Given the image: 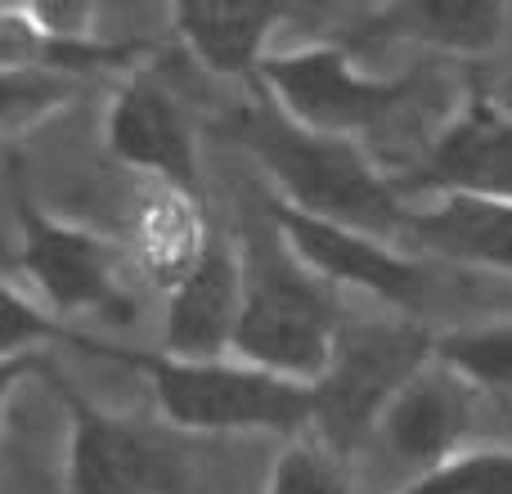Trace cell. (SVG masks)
<instances>
[{
	"label": "cell",
	"mask_w": 512,
	"mask_h": 494,
	"mask_svg": "<svg viewBox=\"0 0 512 494\" xmlns=\"http://www.w3.org/2000/svg\"><path fill=\"white\" fill-rule=\"evenodd\" d=\"M104 140L117 162L153 176V185L198 194V144L189 131V117L153 81L117 86L104 117Z\"/></svg>",
	"instance_id": "9"
},
{
	"label": "cell",
	"mask_w": 512,
	"mask_h": 494,
	"mask_svg": "<svg viewBox=\"0 0 512 494\" xmlns=\"http://www.w3.org/2000/svg\"><path fill=\"white\" fill-rule=\"evenodd\" d=\"M243 256L212 234V247L180 288L167 292V319H162V355L176 360H230L234 333L243 315Z\"/></svg>",
	"instance_id": "10"
},
{
	"label": "cell",
	"mask_w": 512,
	"mask_h": 494,
	"mask_svg": "<svg viewBox=\"0 0 512 494\" xmlns=\"http://www.w3.org/2000/svg\"><path fill=\"white\" fill-rule=\"evenodd\" d=\"M131 369L153 382L167 427L198 436L283 432L297 436L315 423V387L274 378L243 360H176V355L117 351Z\"/></svg>",
	"instance_id": "2"
},
{
	"label": "cell",
	"mask_w": 512,
	"mask_h": 494,
	"mask_svg": "<svg viewBox=\"0 0 512 494\" xmlns=\"http://www.w3.org/2000/svg\"><path fill=\"white\" fill-rule=\"evenodd\" d=\"M423 180L432 194L512 203V113H504L495 99H468L436 135Z\"/></svg>",
	"instance_id": "11"
},
{
	"label": "cell",
	"mask_w": 512,
	"mask_h": 494,
	"mask_svg": "<svg viewBox=\"0 0 512 494\" xmlns=\"http://www.w3.org/2000/svg\"><path fill=\"white\" fill-rule=\"evenodd\" d=\"M77 77L63 72H0V135L36 131L72 104Z\"/></svg>",
	"instance_id": "19"
},
{
	"label": "cell",
	"mask_w": 512,
	"mask_h": 494,
	"mask_svg": "<svg viewBox=\"0 0 512 494\" xmlns=\"http://www.w3.org/2000/svg\"><path fill=\"white\" fill-rule=\"evenodd\" d=\"M243 149L270 176L274 198L319 221H337L364 230L373 239L396 243L405 234L409 207L396 185L364 158L355 140H328L283 122L279 113H256L243 122Z\"/></svg>",
	"instance_id": "1"
},
{
	"label": "cell",
	"mask_w": 512,
	"mask_h": 494,
	"mask_svg": "<svg viewBox=\"0 0 512 494\" xmlns=\"http://www.w3.org/2000/svg\"><path fill=\"white\" fill-rule=\"evenodd\" d=\"M68 405V486L72 494H185V454L176 436L90 405L72 382L50 373Z\"/></svg>",
	"instance_id": "6"
},
{
	"label": "cell",
	"mask_w": 512,
	"mask_h": 494,
	"mask_svg": "<svg viewBox=\"0 0 512 494\" xmlns=\"http://www.w3.org/2000/svg\"><path fill=\"white\" fill-rule=\"evenodd\" d=\"M283 23L274 5H171V27L216 77H256L270 59V36Z\"/></svg>",
	"instance_id": "15"
},
{
	"label": "cell",
	"mask_w": 512,
	"mask_h": 494,
	"mask_svg": "<svg viewBox=\"0 0 512 494\" xmlns=\"http://www.w3.org/2000/svg\"><path fill=\"white\" fill-rule=\"evenodd\" d=\"M243 315L234 333V360L256 364L274 378L319 387L337 355V306L319 279H310L292 256H243Z\"/></svg>",
	"instance_id": "3"
},
{
	"label": "cell",
	"mask_w": 512,
	"mask_h": 494,
	"mask_svg": "<svg viewBox=\"0 0 512 494\" xmlns=\"http://www.w3.org/2000/svg\"><path fill=\"white\" fill-rule=\"evenodd\" d=\"M468 409H472V387L454 378L445 364H427L382 414L378 436L396 459L414 463L418 477L441 468L445 459L459 454V441L468 432Z\"/></svg>",
	"instance_id": "12"
},
{
	"label": "cell",
	"mask_w": 512,
	"mask_h": 494,
	"mask_svg": "<svg viewBox=\"0 0 512 494\" xmlns=\"http://www.w3.org/2000/svg\"><path fill=\"white\" fill-rule=\"evenodd\" d=\"M207 247H212V230L203 221L198 194L153 185L140 198V207L131 216V256L149 283H158L167 292L180 288L198 270Z\"/></svg>",
	"instance_id": "14"
},
{
	"label": "cell",
	"mask_w": 512,
	"mask_h": 494,
	"mask_svg": "<svg viewBox=\"0 0 512 494\" xmlns=\"http://www.w3.org/2000/svg\"><path fill=\"white\" fill-rule=\"evenodd\" d=\"M387 18L427 45L454 54H486L504 36L508 9L495 0H414V5L391 9Z\"/></svg>",
	"instance_id": "16"
},
{
	"label": "cell",
	"mask_w": 512,
	"mask_h": 494,
	"mask_svg": "<svg viewBox=\"0 0 512 494\" xmlns=\"http://www.w3.org/2000/svg\"><path fill=\"white\" fill-rule=\"evenodd\" d=\"M405 239L441 252L450 261L512 274V203L468 194H432V203L409 212Z\"/></svg>",
	"instance_id": "13"
},
{
	"label": "cell",
	"mask_w": 512,
	"mask_h": 494,
	"mask_svg": "<svg viewBox=\"0 0 512 494\" xmlns=\"http://www.w3.org/2000/svg\"><path fill=\"white\" fill-rule=\"evenodd\" d=\"M265 494H355L346 481L337 454L324 441H301L292 436L270 463V477H265Z\"/></svg>",
	"instance_id": "20"
},
{
	"label": "cell",
	"mask_w": 512,
	"mask_h": 494,
	"mask_svg": "<svg viewBox=\"0 0 512 494\" xmlns=\"http://www.w3.org/2000/svg\"><path fill=\"white\" fill-rule=\"evenodd\" d=\"M436 337L418 328L355 324L342 328L337 355L315 387V432L333 454L378 432L391 400L432 364Z\"/></svg>",
	"instance_id": "5"
},
{
	"label": "cell",
	"mask_w": 512,
	"mask_h": 494,
	"mask_svg": "<svg viewBox=\"0 0 512 494\" xmlns=\"http://www.w3.org/2000/svg\"><path fill=\"white\" fill-rule=\"evenodd\" d=\"M270 216L279 225L283 252L319 283H337V288H360L369 297L387 301V306H418L423 297V270L414 256H405L396 243L373 239L364 230L337 221H319L297 207L270 198Z\"/></svg>",
	"instance_id": "7"
},
{
	"label": "cell",
	"mask_w": 512,
	"mask_h": 494,
	"mask_svg": "<svg viewBox=\"0 0 512 494\" xmlns=\"http://www.w3.org/2000/svg\"><path fill=\"white\" fill-rule=\"evenodd\" d=\"M400 494H512V450H459Z\"/></svg>",
	"instance_id": "21"
},
{
	"label": "cell",
	"mask_w": 512,
	"mask_h": 494,
	"mask_svg": "<svg viewBox=\"0 0 512 494\" xmlns=\"http://www.w3.org/2000/svg\"><path fill=\"white\" fill-rule=\"evenodd\" d=\"M23 225V274L41 292L45 310L63 324L81 315H117L126 310V297L117 288V247L81 225L54 221L36 212L32 203H18Z\"/></svg>",
	"instance_id": "8"
},
{
	"label": "cell",
	"mask_w": 512,
	"mask_h": 494,
	"mask_svg": "<svg viewBox=\"0 0 512 494\" xmlns=\"http://www.w3.org/2000/svg\"><path fill=\"white\" fill-rule=\"evenodd\" d=\"M414 77H373L342 45L274 50L261 68V90L283 122L328 140H360L400 108Z\"/></svg>",
	"instance_id": "4"
},
{
	"label": "cell",
	"mask_w": 512,
	"mask_h": 494,
	"mask_svg": "<svg viewBox=\"0 0 512 494\" xmlns=\"http://www.w3.org/2000/svg\"><path fill=\"white\" fill-rule=\"evenodd\" d=\"M45 369L41 360H14V364H0V423H5V409H9V396H14V387L27 378V373Z\"/></svg>",
	"instance_id": "22"
},
{
	"label": "cell",
	"mask_w": 512,
	"mask_h": 494,
	"mask_svg": "<svg viewBox=\"0 0 512 494\" xmlns=\"http://www.w3.org/2000/svg\"><path fill=\"white\" fill-rule=\"evenodd\" d=\"M45 342H77L90 346V337H81L77 328H68L59 315H50L45 306H36L23 288L0 279V364L14 360H36Z\"/></svg>",
	"instance_id": "18"
},
{
	"label": "cell",
	"mask_w": 512,
	"mask_h": 494,
	"mask_svg": "<svg viewBox=\"0 0 512 494\" xmlns=\"http://www.w3.org/2000/svg\"><path fill=\"white\" fill-rule=\"evenodd\" d=\"M432 360L445 364L472 391H512V324L463 328L436 337Z\"/></svg>",
	"instance_id": "17"
}]
</instances>
